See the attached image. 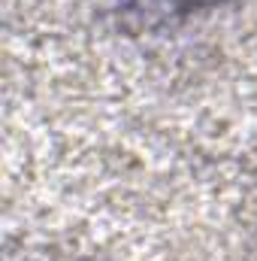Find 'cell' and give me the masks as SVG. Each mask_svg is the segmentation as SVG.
Returning a JSON list of instances; mask_svg holds the SVG:
<instances>
[{
    "instance_id": "obj_1",
    "label": "cell",
    "mask_w": 257,
    "mask_h": 261,
    "mask_svg": "<svg viewBox=\"0 0 257 261\" xmlns=\"http://www.w3.org/2000/svg\"><path fill=\"white\" fill-rule=\"evenodd\" d=\"M167 6H176V9H206V6H215L221 0H160Z\"/></svg>"
}]
</instances>
